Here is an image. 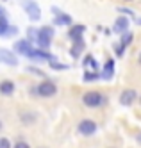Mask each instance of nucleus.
Here are the masks:
<instances>
[{"label":"nucleus","instance_id":"ddd939ff","mask_svg":"<svg viewBox=\"0 0 141 148\" xmlns=\"http://www.w3.org/2000/svg\"><path fill=\"white\" fill-rule=\"evenodd\" d=\"M82 50H84V41H73V47H72V50H70V56H72L73 59H77V57L80 56Z\"/></svg>","mask_w":141,"mask_h":148},{"label":"nucleus","instance_id":"f8f14e48","mask_svg":"<svg viewBox=\"0 0 141 148\" xmlns=\"http://www.w3.org/2000/svg\"><path fill=\"white\" fill-rule=\"evenodd\" d=\"M113 73H114V61H113V59H109V61L105 62V66H104V71H102V79H105V80L113 79Z\"/></svg>","mask_w":141,"mask_h":148},{"label":"nucleus","instance_id":"1a4fd4ad","mask_svg":"<svg viewBox=\"0 0 141 148\" xmlns=\"http://www.w3.org/2000/svg\"><path fill=\"white\" fill-rule=\"evenodd\" d=\"M84 30H86V27L84 25H73L72 29H70V39L72 41H82V34H84Z\"/></svg>","mask_w":141,"mask_h":148},{"label":"nucleus","instance_id":"a211bd4d","mask_svg":"<svg viewBox=\"0 0 141 148\" xmlns=\"http://www.w3.org/2000/svg\"><path fill=\"white\" fill-rule=\"evenodd\" d=\"M100 79V75L96 71H86L84 73V80L86 82H95V80H98Z\"/></svg>","mask_w":141,"mask_h":148},{"label":"nucleus","instance_id":"dca6fc26","mask_svg":"<svg viewBox=\"0 0 141 148\" xmlns=\"http://www.w3.org/2000/svg\"><path fill=\"white\" fill-rule=\"evenodd\" d=\"M132 39H134V34H132V32H127V30H125L123 36H122V39H120V43H122L123 47H129V45L132 43Z\"/></svg>","mask_w":141,"mask_h":148},{"label":"nucleus","instance_id":"7ed1b4c3","mask_svg":"<svg viewBox=\"0 0 141 148\" xmlns=\"http://www.w3.org/2000/svg\"><path fill=\"white\" fill-rule=\"evenodd\" d=\"M23 7H25L27 16L30 18V22H38V20L41 18V11H39V7H38L36 2H32V0H25Z\"/></svg>","mask_w":141,"mask_h":148},{"label":"nucleus","instance_id":"2eb2a0df","mask_svg":"<svg viewBox=\"0 0 141 148\" xmlns=\"http://www.w3.org/2000/svg\"><path fill=\"white\" fill-rule=\"evenodd\" d=\"M38 38H48V39H52V38H54V29H52L50 25H47V27H41V29H39V34H38Z\"/></svg>","mask_w":141,"mask_h":148},{"label":"nucleus","instance_id":"f03ea898","mask_svg":"<svg viewBox=\"0 0 141 148\" xmlns=\"http://www.w3.org/2000/svg\"><path fill=\"white\" fill-rule=\"evenodd\" d=\"M57 93V86L54 84L52 80H43L38 84V95L39 97H54V95Z\"/></svg>","mask_w":141,"mask_h":148},{"label":"nucleus","instance_id":"20e7f679","mask_svg":"<svg viewBox=\"0 0 141 148\" xmlns=\"http://www.w3.org/2000/svg\"><path fill=\"white\" fill-rule=\"evenodd\" d=\"M0 62H4V64H7V66H16L18 59L14 56V52H11L7 48H0Z\"/></svg>","mask_w":141,"mask_h":148},{"label":"nucleus","instance_id":"9d476101","mask_svg":"<svg viewBox=\"0 0 141 148\" xmlns=\"http://www.w3.org/2000/svg\"><path fill=\"white\" fill-rule=\"evenodd\" d=\"M13 48H14V52H18V54H23L25 56L32 47H30V41L29 39H20V41H16V43H14Z\"/></svg>","mask_w":141,"mask_h":148},{"label":"nucleus","instance_id":"423d86ee","mask_svg":"<svg viewBox=\"0 0 141 148\" xmlns=\"http://www.w3.org/2000/svg\"><path fill=\"white\" fill-rule=\"evenodd\" d=\"M79 132L82 136H93L96 132V123L93 120H82L79 123Z\"/></svg>","mask_w":141,"mask_h":148},{"label":"nucleus","instance_id":"cd10ccee","mask_svg":"<svg viewBox=\"0 0 141 148\" xmlns=\"http://www.w3.org/2000/svg\"><path fill=\"white\" fill-rule=\"evenodd\" d=\"M138 62L141 64V52H139V56H138Z\"/></svg>","mask_w":141,"mask_h":148},{"label":"nucleus","instance_id":"6ab92c4d","mask_svg":"<svg viewBox=\"0 0 141 148\" xmlns=\"http://www.w3.org/2000/svg\"><path fill=\"white\" fill-rule=\"evenodd\" d=\"M50 68H52V70H68L70 66L64 64V62H57L56 59H52V61H50Z\"/></svg>","mask_w":141,"mask_h":148},{"label":"nucleus","instance_id":"4be33fe9","mask_svg":"<svg viewBox=\"0 0 141 148\" xmlns=\"http://www.w3.org/2000/svg\"><path fill=\"white\" fill-rule=\"evenodd\" d=\"M113 47H114V52H116V56H118V57H122V56H123V50H125V47H123L122 43H114Z\"/></svg>","mask_w":141,"mask_h":148},{"label":"nucleus","instance_id":"aec40b11","mask_svg":"<svg viewBox=\"0 0 141 148\" xmlns=\"http://www.w3.org/2000/svg\"><path fill=\"white\" fill-rule=\"evenodd\" d=\"M84 66H89V68H93V70H98V64H96V61L91 57V56H88L84 59Z\"/></svg>","mask_w":141,"mask_h":148},{"label":"nucleus","instance_id":"a878e982","mask_svg":"<svg viewBox=\"0 0 141 148\" xmlns=\"http://www.w3.org/2000/svg\"><path fill=\"white\" fill-rule=\"evenodd\" d=\"M13 148H30V146H29V145H27L25 141H18V143H16V145H14Z\"/></svg>","mask_w":141,"mask_h":148},{"label":"nucleus","instance_id":"c85d7f7f","mask_svg":"<svg viewBox=\"0 0 141 148\" xmlns=\"http://www.w3.org/2000/svg\"><path fill=\"white\" fill-rule=\"evenodd\" d=\"M138 141H139V143H141V134H138Z\"/></svg>","mask_w":141,"mask_h":148},{"label":"nucleus","instance_id":"c756f323","mask_svg":"<svg viewBox=\"0 0 141 148\" xmlns=\"http://www.w3.org/2000/svg\"><path fill=\"white\" fill-rule=\"evenodd\" d=\"M0 130H2V121H0Z\"/></svg>","mask_w":141,"mask_h":148},{"label":"nucleus","instance_id":"f3484780","mask_svg":"<svg viewBox=\"0 0 141 148\" xmlns=\"http://www.w3.org/2000/svg\"><path fill=\"white\" fill-rule=\"evenodd\" d=\"M38 34H39V29H34V27H29L27 29V38H29V41H38Z\"/></svg>","mask_w":141,"mask_h":148},{"label":"nucleus","instance_id":"412c9836","mask_svg":"<svg viewBox=\"0 0 141 148\" xmlns=\"http://www.w3.org/2000/svg\"><path fill=\"white\" fill-rule=\"evenodd\" d=\"M36 120V114H29V112H25V114H21V121H23L25 125H30L32 121Z\"/></svg>","mask_w":141,"mask_h":148},{"label":"nucleus","instance_id":"2f4dec72","mask_svg":"<svg viewBox=\"0 0 141 148\" xmlns=\"http://www.w3.org/2000/svg\"><path fill=\"white\" fill-rule=\"evenodd\" d=\"M125 2H131V0H125Z\"/></svg>","mask_w":141,"mask_h":148},{"label":"nucleus","instance_id":"5701e85b","mask_svg":"<svg viewBox=\"0 0 141 148\" xmlns=\"http://www.w3.org/2000/svg\"><path fill=\"white\" fill-rule=\"evenodd\" d=\"M116 11H120V13L125 14V16H134V13L131 11V9H127V7H116Z\"/></svg>","mask_w":141,"mask_h":148},{"label":"nucleus","instance_id":"393cba45","mask_svg":"<svg viewBox=\"0 0 141 148\" xmlns=\"http://www.w3.org/2000/svg\"><path fill=\"white\" fill-rule=\"evenodd\" d=\"M16 34H18V27H9V30H7V38L16 36Z\"/></svg>","mask_w":141,"mask_h":148},{"label":"nucleus","instance_id":"4468645a","mask_svg":"<svg viewBox=\"0 0 141 148\" xmlns=\"http://www.w3.org/2000/svg\"><path fill=\"white\" fill-rule=\"evenodd\" d=\"M9 22L6 16H0V38H7V30H9Z\"/></svg>","mask_w":141,"mask_h":148},{"label":"nucleus","instance_id":"6e6552de","mask_svg":"<svg viewBox=\"0 0 141 148\" xmlns=\"http://www.w3.org/2000/svg\"><path fill=\"white\" fill-rule=\"evenodd\" d=\"M127 29H129V18H127V16H120V18H116L114 27H113L114 32H116V34H123Z\"/></svg>","mask_w":141,"mask_h":148},{"label":"nucleus","instance_id":"39448f33","mask_svg":"<svg viewBox=\"0 0 141 148\" xmlns=\"http://www.w3.org/2000/svg\"><path fill=\"white\" fill-rule=\"evenodd\" d=\"M52 13H54V23L56 25H72L73 22H72V16H68V14H64L61 9H57V7H52Z\"/></svg>","mask_w":141,"mask_h":148},{"label":"nucleus","instance_id":"f257e3e1","mask_svg":"<svg viewBox=\"0 0 141 148\" xmlns=\"http://www.w3.org/2000/svg\"><path fill=\"white\" fill-rule=\"evenodd\" d=\"M82 103L86 107H100L104 103V97L98 91H88L82 95Z\"/></svg>","mask_w":141,"mask_h":148},{"label":"nucleus","instance_id":"9b49d317","mask_svg":"<svg viewBox=\"0 0 141 148\" xmlns=\"http://www.w3.org/2000/svg\"><path fill=\"white\" fill-rule=\"evenodd\" d=\"M0 93L6 95V97L13 95L14 93V84H13V80H2V82H0Z\"/></svg>","mask_w":141,"mask_h":148},{"label":"nucleus","instance_id":"7c9ffc66","mask_svg":"<svg viewBox=\"0 0 141 148\" xmlns=\"http://www.w3.org/2000/svg\"><path fill=\"white\" fill-rule=\"evenodd\" d=\"M138 23H139V25H141V20H138Z\"/></svg>","mask_w":141,"mask_h":148},{"label":"nucleus","instance_id":"0eeeda50","mask_svg":"<svg viewBox=\"0 0 141 148\" xmlns=\"http://www.w3.org/2000/svg\"><path fill=\"white\" fill-rule=\"evenodd\" d=\"M138 98V93L134 89H125L122 95H120V103L122 105H132Z\"/></svg>","mask_w":141,"mask_h":148},{"label":"nucleus","instance_id":"bb28decb","mask_svg":"<svg viewBox=\"0 0 141 148\" xmlns=\"http://www.w3.org/2000/svg\"><path fill=\"white\" fill-rule=\"evenodd\" d=\"M0 16H6V9L2 5H0Z\"/></svg>","mask_w":141,"mask_h":148},{"label":"nucleus","instance_id":"b1692460","mask_svg":"<svg viewBox=\"0 0 141 148\" xmlns=\"http://www.w3.org/2000/svg\"><path fill=\"white\" fill-rule=\"evenodd\" d=\"M0 148H11V143L7 137H0Z\"/></svg>","mask_w":141,"mask_h":148}]
</instances>
